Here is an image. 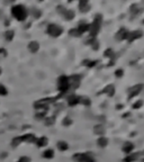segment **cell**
<instances>
[{
	"label": "cell",
	"instance_id": "obj_11",
	"mask_svg": "<svg viewBox=\"0 0 144 162\" xmlns=\"http://www.w3.org/2000/svg\"><path fill=\"white\" fill-rule=\"evenodd\" d=\"M45 123H46V125H52L53 123H54V118H53V117H51V118H47L46 120H45Z\"/></svg>",
	"mask_w": 144,
	"mask_h": 162
},
{
	"label": "cell",
	"instance_id": "obj_14",
	"mask_svg": "<svg viewBox=\"0 0 144 162\" xmlns=\"http://www.w3.org/2000/svg\"><path fill=\"white\" fill-rule=\"evenodd\" d=\"M1 71H2V70H1V68H0V75H1Z\"/></svg>",
	"mask_w": 144,
	"mask_h": 162
},
{
	"label": "cell",
	"instance_id": "obj_4",
	"mask_svg": "<svg viewBox=\"0 0 144 162\" xmlns=\"http://www.w3.org/2000/svg\"><path fill=\"white\" fill-rule=\"evenodd\" d=\"M28 49H29V51H31L32 53H35L39 49V45H38L37 42H31V43L28 44Z\"/></svg>",
	"mask_w": 144,
	"mask_h": 162
},
{
	"label": "cell",
	"instance_id": "obj_8",
	"mask_svg": "<svg viewBox=\"0 0 144 162\" xmlns=\"http://www.w3.org/2000/svg\"><path fill=\"white\" fill-rule=\"evenodd\" d=\"M7 95V89L4 85L0 83V96H6Z\"/></svg>",
	"mask_w": 144,
	"mask_h": 162
},
{
	"label": "cell",
	"instance_id": "obj_6",
	"mask_svg": "<svg viewBox=\"0 0 144 162\" xmlns=\"http://www.w3.org/2000/svg\"><path fill=\"white\" fill-rule=\"evenodd\" d=\"M14 36H15L14 31H7L6 33H5V38H6L7 41H11L14 38Z\"/></svg>",
	"mask_w": 144,
	"mask_h": 162
},
{
	"label": "cell",
	"instance_id": "obj_7",
	"mask_svg": "<svg viewBox=\"0 0 144 162\" xmlns=\"http://www.w3.org/2000/svg\"><path fill=\"white\" fill-rule=\"evenodd\" d=\"M53 156H54V153H53V151H52V150H47V151H45V152H44V154H43L44 158H47V159L53 158Z\"/></svg>",
	"mask_w": 144,
	"mask_h": 162
},
{
	"label": "cell",
	"instance_id": "obj_10",
	"mask_svg": "<svg viewBox=\"0 0 144 162\" xmlns=\"http://www.w3.org/2000/svg\"><path fill=\"white\" fill-rule=\"evenodd\" d=\"M7 56V51L5 49H0V59H4Z\"/></svg>",
	"mask_w": 144,
	"mask_h": 162
},
{
	"label": "cell",
	"instance_id": "obj_5",
	"mask_svg": "<svg viewBox=\"0 0 144 162\" xmlns=\"http://www.w3.org/2000/svg\"><path fill=\"white\" fill-rule=\"evenodd\" d=\"M36 143H37L38 146H44V145L47 144V138L46 137H41V138L36 140Z\"/></svg>",
	"mask_w": 144,
	"mask_h": 162
},
{
	"label": "cell",
	"instance_id": "obj_12",
	"mask_svg": "<svg viewBox=\"0 0 144 162\" xmlns=\"http://www.w3.org/2000/svg\"><path fill=\"white\" fill-rule=\"evenodd\" d=\"M18 162H31V160H29V158H27V156H23V158L19 159Z\"/></svg>",
	"mask_w": 144,
	"mask_h": 162
},
{
	"label": "cell",
	"instance_id": "obj_9",
	"mask_svg": "<svg viewBox=\"0 0 144 162\" xmlns=\"http://www.w3.org/2000/svg\"><path fill=\"white\" fill-rule=\"evenodd\" d=\"M57 146H59V149L60 150H67L68 149V145L65 142H60V143L57 144Z\"/></svg>",
	"mask_w": 144,
	"mask_h": 162
},
{
	"label": "cell",
	"instance_id": "obj_13",
	"mask_svg": "<svg viewBox=\"0 0 144 162\" xmlns=\"http://www.w3.org/2000/svg\"><path fill=\"white\" fill-rule=\"evenodd\" d=\"M98 143H100L101 146H105V145H106L105 143H107V141L105 140V138H100V140L98 141Z\"/></svg>",
	"mask_w": 144,
	"mask_h": 162
},
{
	"label": "cell",
	"instance_id": "obj_2",
	"mask_svg": "<svg viewBox=\"0 0 144 162\" xmlns=\"http://www.w3.org/2000/svg\"><path fill=\"white\" fill-rule=\"evenodd\" d=\"M36 142V137L35 135L33 134H26L24 136H20V137H16L13 140V145L14 146H17L20 142Z\"/></svg>",
	"mask_w": 144,
	"mask_h": 162
},
{
	"label": "cell",
	"instance_id": "obj_3",
	"mask_svg": "<svg viewBox=\"0 0 144 162\" xmlns=\"http://www.w3.org/2000/svg\"><path fill=\"white\" fill-rule=\"evenodd\" d=\"M47 33L50 34L51 36L57 37V36H59V35L62 33V29L57 25H50L47 27Z\"/></svg>",
	"mask_w": 144,
	"mask_h": 162
},
{
	"label": "cell",
	"instance_id": "obj_1",
	"mask_svg": "<svg viewBox=\"0 0 144 162\" xmlns=\"http://www.w3.org/2000/svg\"><path fill=\"white\" fill-rule=\"evenodd\" d=\"M11 14L17 20H25L27 17V9L23 5H16L11 8Z\"/></svg>",
	"mask_w": 144,
	"mask_h": 162
}]
</instances>
